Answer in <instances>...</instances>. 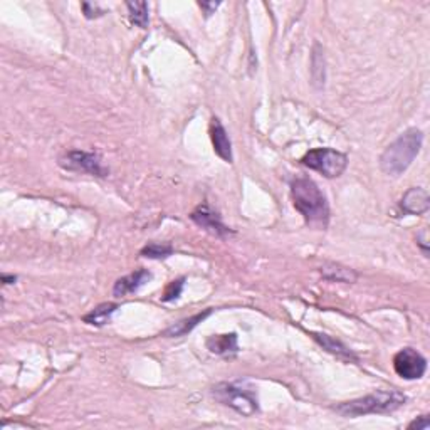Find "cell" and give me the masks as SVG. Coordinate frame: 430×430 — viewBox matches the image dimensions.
Returning <instances> with one entry per match:
<instances>
[{
  "label": "cell",
  "instance_id": "obj_12",
  "mask_svg": "<svg viewBox=\"0 0 430 430\" xmlns=\"http://www.w3.org/2000/svg\"><path fill=\"white\" fill-rule=\"evenodd\" d=\"M311 334L314 340L320 343L322 348H325L326 351H329V353L334 355V357L343 359V362H358L357 355H355L348 346L343 345L340 340H336V338L329 336V334H325V333H311Z\"/></svg>",
  "mask_w": 430,
  "mask_h": 430
},
{
  "label": "cell",
  "instance_id": "obj_20",
  "mask_svg": "<svg viewBox=\"0 0 430 430\" xmlns=\"http://www.w3.org/2000/svg\"><path fill=\"white\" fill-rule=\"evenodd\" d=\"M82 10H84L86 19H96V17H101V15L105 14V12L99 9L98 6H94V3H89V2L82 3Z\"/></svg>",
  "mask_w": 430,
  "mask_h": 430
},
{
  "label": "cell",
  "instance_id": "obj_17",
  "mask_svg": "<svg viewBox=\"0 0 430 430\" xmlns=\"http://www.w3.org/2000/svg\"><path fill=\"white\" fill-rule=\"evenodd\" d=\"M128 12H130L131 22L138 27H148V3L147 2H126Z\"/></svg>",
  "mask_w": 430,
  "mask_h": 430
},
{
  "label": "cell",
  "instance_id": "obj_15",
  "mask_svg": "<svg viewBox=\"0 0 430 430\" xmlns=\"http://www.w3.org/2000/svg\"><path fill=\"white\" fill-rule=\"evenodd\" d=\"M210 314H212V309H207V311L198 313V314H195V316H192V318H185V320L175 322V325H172L170 328L165 329L163 336H170V338L185 336V334H188L193 328H195L198 322L204 321L207 316H210Z\"/></svg>",
  "mask_w": 430,
  "mask_h": 430
},
{
  "label": "cell",
  "instance_id": "obj_7",
  "mask_svg": "<svg viewBox=\"0 0 430 430\" xmlns=\"http://www.w3.org/2000/svg\"><path fill=\"white\" fill-rule=\"evenodd\" d=\"M59 165L66 170L73 172H84L96 177H105L106 168L103 167L101 158L96 153H86V151H68L64 156H61Z\"/></svg>",
  "mask_w": 430,
  "mask_h": 430
},
{
  "label": "cell",
  "instance_id": "obj_18",
  "mask_svg": "<svg viewBox=\"0 0 430 430\" xmlns=\"http://www.w3.org/2000/svg\"><path fill=\"white\" fill-rule=\"evenodd\" d=\"M172 254H173V247L170 246V244L153 242V244H148L147 247H143L142 249V255L148 259H167V258H170Z\"/></svg>",
  "mask_w": 430,
  "mask_h": 430
},
{
  "label": "cell",
  "instance_id": "obj_11",
  "mask_svg": "<svg viewBox=\"0 0 430 430\" xmlns=\"http://www.w3.org/2000/svg\"><path fill=\"white\" fill-rule=\"evenodd\" d=\"M150 279H151L150 272H148L147 269H140V271L133 272V274H128L125 276V278L118 279L117 283H114L113 295L118 297L131 295V292L138 291L140 288L144 286V284H147Z\"/></svg>",
  "mask_w": 430,
  "mask_h": 430
},
{
  "label": "cell",
  "instance_id": "obj_5",
  "mask_svg": "<svg viewBox=\"0 0 430 430\" xmlns=\"http://www.w3.org/2000/svg\"><path fill=\"white\" fill-rule=\"evenodd\" d=\"M303 165L320 172L326 179H338L348 167V156L332 148H314L303 156Z\"/></svg>",
  "mask_w": 430,
  "mask_h": 430
},
{
  "label": "cell",
  "instance_id": "obj_4",
  "mask_svg": "<svg viewBox=\"0 0 430 430\" xmlns=\"http://www.w3.org/2000/svg\"><path fill=\"white\" fill-rule=\"evenodd\" d=\"M215 400L227 405L244 417H252L259 412V402L255 390L246 383H218L212 388Z\"/></svg>",
  "mask_w": 430,
  "mask_h": 430
},
{
  "label": "cell",
  "instance_id": "obj_1",
  "mask_svg": "<svg viewBox=\"0 0 430 430\" xmlns=\"http://www.w3.org/2000/svg\"><path fill=\"white\" fill-rule=\"evenodd\" d=\"M291 195L296 210L309 225L325 229L329 221V207L326 197L311 179H296L291 185Z\"/></svg>",
  "mask_w": 430,
  "mask_h": 430
},
{
  "label": "cell",
  "instance_id": "obj_6",
  "mask_svg": "<svg viewBox=\"0 0 430 430\" xmlns=\"http://www.w3.org/2000/svg\"><path fill=\"white\" fill-rule=\"evenodd\" d=\"M394 368L405 380H419L427 371V359L413 348H403L394 357Z\"/></svg>",
  "mask_w": 430,
  "mask_h": 430
},
{
  "label": "cell",
  "instance_id": "obj_22",
  "mask_svg": "<svg viewBox=\"0 0 430 430\" xmlns=\"http://www.w3.org/2000/svg\"><path fill=\"white\" fill-rule=\"evenodd\" d=\"M429 425H430V422H429V419L427 417H420L419 420H413L410 425H408V427L410 429H413V427H417V429H429Z\"/></svg>",
  "mask_w": 430,
  "mask_h": 430
},
{
  "label": "cell",
  "instance_id": "obj_13",
  "mask_svg": "<svg viewBox=\"0 0 430 430\" xmlns=\"http://www.w3.org/2000/svg\"><path fill=\"white\" fill-rule=\"evenodd\" d=\"M207 348L215 355H234L237 353V334H214L207 340Z\"/></svg>",
  "mask_w": 430,
  "mask_h": 430
},
{
  "label": "cell",
  "instance_id": "obj_21",
  "mask_svg": "<svg viewBox=\"0 0 430 430\" xmlns=\"http://www.w3.org/2000/svg\"><path fill=\"white\" fill-rule=\"evenodd\" d=\"M198 6H200L202 9L205 10V15H207V17H209L210 14H214V10L217 9V7L221 6V3H218V2H198Z\"/></svg>",
  "mask_w": 430,
  "mask_h": 430
},
{
  "label": "cell",
  "instance_id": "obj_16",
  "mask_svg": "<svg viewBox=\"0 0 430 430\" xmlns=\"http://www.w3.org/2000/svg\"><path fill=\"white\" fill-rule=\"evenodd\" d=\"M117 309H118V304H114V303L99 304L93 309V311L84 314V316H82V321L88 322V325L91 326H105L106 322L111 320V316H113V313L117 311Z\"/></svg>",
  "mask_w": 430,
  "mask_h": 430
},
{
  "label": "cell",
  "instance_id": "obj_23",
  "mask_svg": "<svg viewBox=\"0 0 430 430\" xmlns=\"http://www.w3.org/2000/svg\"><path fill=\"white\" fill-rule=\"evenodd\" d=\"M2 281H3V284H12V283H15V281H17V278H15V276L2 274Z\"/></svg>",
  "mask_w": 430,
  "mask_h": 430
},
{
  "label": "cell",
  "instance_id": "obj_8",
  "mask_svg": "<svg viewBox=\"0 0 430 430\" xmlns=\"http://www.w3.org/2000/svg\"><path fill=\"white\" fill-rule=\"evenodd\" d=\"M190 218H192L197 225H200L202 229H205L207 232L217 235V237H225V235L232 234V230L222 224L221 217H218L209 205H198L192 212V215H190Z\"/></svg>",
  "mask_w": 430,
  "mask_h": 430
},
{
  "label": "cell",
  "instance_id": "obj_3",
  "mask_svg": "<svg viewBox=\"0 0 430 430\" xmlns=\"http://www.w3.org/2000/svg\"><path fill=\"white\" fill-rule=\"evenodd\" d=\"M407 402V396L399 390H378L362 399L345 402L334 407L343 417H362L366 413H388L400 408Z\"/></svg>",
  "mask_w": 430,
  "mask_h": 430
},
{
  "label": "cell",
  "instance_id": "obj_2",
  "mask_svg": "<svg viewBox=\"0 0 430 430\" xmlns=\"http://www.w3.org/2000/svg\"><path fill=\"white\" fill-rule=\"evenodd\" d=\"M424 135L417 128H410L395 140L380 156V167L383 173L390 177H399L412 165L420 153Z\"/></svg>",
  "mask_w": 430,
  "mask_h": 430
},
{
  "label": "cell",
  "instance_id": "obj_9",
  "mask_svg": "<svg viewBox=\"0 0 430 430\" xmlns=\"http://www.w3.org/2000/svg\"><path fill=\"white\" fill-rule=\"evenodd\" d=\"M429 207H430V197L427 190L420 187L408 190V192L402 197V202H400V209H402L405 214L410 215L425 214L429 210Z\"/></svg>",
  "mask_w": 430,
  "mask_h": 430
},
{
  "label": "cell",
  "instance_id": "obj_14",
  "mask_svg": "<svg viewBox=\"0 0 430 430\" xmlns=\"http://www.w3.org/2000/svg\"><path fill=\"white\" fill-rule=\"evenodd\" d=\"M321 276L328 281H336V283H355L358 279V274L353 269L340 266V264L328 262L320 269Z\"/></svg>",
  "mask_w": 430,
  "mask_h": 430
},
{
  "label": "cell",
  "instance_id": "obj_10",
  "mask_svg": "<svg viewBox=\"0 0 430 430\" xmlns=\"http://www.w3.org/2000/svg\"><path fill=\"white\" fill-rule=\"evenodd\" d=\"M210 138H212L215 153L227 163H232V143H230L225 128L217 118H214L210 125Z\"/></svg>",
  "mask_w": 430,
  "mask_h": 430
},
{
  "label": "cell",
  "instance_id": "obj_19",
  "mask_svg": "<svg viewBox=\"0 0 430 430\" xmlns=\"http://www.w3.org/2000/svg\"><path fill=\"white\" fill-rule=\"evenodd\" d=\"M184 283H185L184 278L172 281V283L167 286V289H165L163 297H161V299H163L165 303H168V301H173V299H177V297H180L181 289H184Z\"/></svg>",
  "mask_w": 430,
  "mask_h": 430
}]
</instances>
